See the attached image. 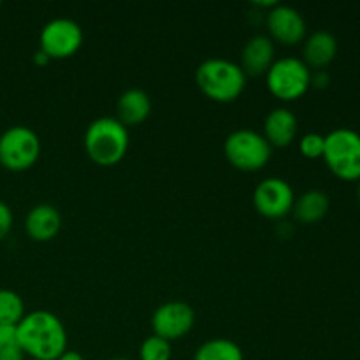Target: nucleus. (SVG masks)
I'll return each instance as SVG.
<instances>
[{
	"label": "nucleus",
	"instance_id": "nucleus-23",
	"mask_svg": "<svg viewBox=\"0 0 360 360\" xmlns=\"http://www.w3.org/2000/svg\"><path fill=\"white\" fill-rule=\"evenodd\" d=\"M13 227V211L6 202L0 200V239L6 238Z\"/></svg>",
	"mask_w": 360,
	"mask_h": 360
},
{
	"label": "nucleus",
	"instance_id": "nucleus-21",
	"mask_svg": "<svg viewBox=\"0 0 360 360\" xmlns=\"http://www.w3.org/2000/svg\"><path fill=\"white\" fill-rule=\"evenodd\" d=\"M323 148H326V136L316 132H309L302 136L299 141V150L304 155L306 158H322L323 157Z\"/></svg>",
	"mask_w": 360,
	"mask_h": 360
},
{
	"label": "nucleus",
	"instance_id": "nucleus-10",
	"mask_svg": "<svg viewBox=\"0 0 360 360\" xmlns=\"http://www.w3.org/2000/svg\"><path fill=\"white\" fill-rule=\"evenodd\" d=\"M295 202L294 190L285 179L267 178L257 185L253 192V206L262 217L278 220L287 217Z\"/></svg>",
	"mask_w": 360,
	"mask_h": 360
},
{
	"label": "nucleus",
	"instance_id": "nucleus-17",
	"mask_svg": "<svg viewBox=\"0 0 360 360\" xmlns=\"http://www.w3.org/2000/svg\"><path fill=\"white\" fill-rule=\"evenodd\" d=\"M329 207L330 200L326 192H322V190H309V192H304L295 200L292 211H294L295 218L301 224L309 225L322 220L327 214V211H329Z\"/></svg>",
	"mask_w": 360,
	"mask_h": 360
},
{
	"label": "nucleus",
	"instance_id": "nucleus-6",
	"mask_svg": "<svg viewBox=\"0 0 360 360\" xmlns=\"http://www.w3.org/2000/svg\"><path fill=\"white\" fill-rule=\"evenodd\" d=\"M271 94L280 101H297L311 86V70L302 60L294 56L274 60L266 74Z\"/></svg>",
	"mask_w": 360,
	"mask_h": 360
},
{
	"label": "nucleus",
	"instance_id": "nucleus-27",
	"mask_svg": "<svg viewBox=\"0 0 360 360\" xmlns=\"http://www.w3.org/2000/svg\"><path fill=\"white\" fill-rule=\"evenodd\" d=\"M56 360H84V359H83V355L77 354V352H74V350H65Z\"/></svg>",
	"mask_w": 360,
	"mask_h": 360
},
{
	"label": "nucleus",
	"instance_id": "nucleus-22",
	"mask_svg": "<svg viewBox=\"0 0 360 360\" xmlns=\"http://www.w3.org/2000/svg\"><path fill=\"white\" fill-rule=\"evenodd\" d=\"M13 347H18L16 326H2L0 323V352Z\"/></svg>",
	"mask_w": 360,
	"mask_h": 360
},
{
	"label": "nucleus",
	"instance_id": "nucleus-1",
	"mask_svg": "<svg viewBox=\"0 0 360 360\" xmlns=\"http://www.w3.org/2000/svg\"><path fill=\"white\" fill-rule=\"evenodd\" d=\"M18 347L32 360H56L67 350V330L51 311L37 309L16 326Z\"/></svg>",
	"mask_w": 360,
	"mask_h": 360
},
{
	"label": "nucleus",
	"instance_id": "nucleus-15",
	"mask_svg": "<svg viewBox=\"0 0 360 360\" xmlns=\"http://www.w3.org/2000/svg\"><path fill=\"white\" fill-rule=\"evenodd\" d=\"M116 112H118V122H122L125 127L139 125L151 112L150 95L139 88H130L123 91L116 104Z\"/></svg>",
	"mask_w": 360,
	"mask_h": 360
},
{
	"label": "nucleus",
	"instance_id": "nucleus-5",
	"mask_svg": "<svg viewBox=\"0 0 360 360\" xmlns=\"http://www.w3.org/2000/svg\"><path fill=\"white\" fill-rule=\"evenodd\" d=\"M227 160L236 169L245 172L260 171L269 162L273 148L262 134L250 129H238L224 143Z\"/></svg>",
	"mask_w": 360,
	"mask_h": 360
},
{
	"label": "nucleus",
	"instance_id": "nucleus-16",
	"mask_svg": "<svg viewBox=\"0 0 360 360\" xmlns=\"http://www.w3.org/2000/svg\"><path fill=\"white\" fill-rule=\"evenodd\" d=\"M338 55V41L330 32L319 30L309 35L304 42V60L308 67L323 69Z\"/></svg>",
	"mask_w": 360,
	"mask_h": 360
},
{
	"label": "nucleus",
	"instance_id": "nucleus-7",
	"mask_svg": "<svg viewBox=\"0 0 360 360\" xmlns=\"http://www.w3.org/2000/svg\"><path fill=\"white\" fill-rule=\"evenodd\" d=\"M41 155V139L32 129L16 125L0 136V165L14 172L30 169Z\"/></svg>",
	"mask_w": 360,
	"mask_h": 360
},
{
	"label": "nucleus",
	"instance_id": "nucleus-18",
	"mask_svg": "<svg viewBox=\"0 0 360 360\" xmlns=\"http://www.w3.org/2000/svg\"><path fill=\"white\" fill-rule=\"evenodd\" d=\"M193 360H245L243 350L234 341L225 338H214L197 348Z\"/></svg>",
	"mask_w": 360,
	"mask_h": 360
},
{
	"label": "nucleus",
	"instance_id": "nucleus-4",
	"mask_svg": "<svg viewBox=\"0 0 360 360\" xmlns=\"http://www.w3.org/2000/svg\"><path fill=\"white\" fill-rule=\"evenodd\" d=\"M322 158L330 172L340 179H360V134L347 127L327 134Z\"/></svg>",
	"mask_w": 360,
	"mask_h": 360
},
{
	"label": "nucleus",
	"instance_id": "nucleus-25",
	"mask_svg": "<svg viewBox=\"0 0 360 360\" xmlns=\"http://www.w3.org/2000/svg\"><path fill=\"white\" fill-rule=\"evenodd\" d=\"M0 360H25V354L20 347L7 348V350L0 352Z\"/></svg>",
	"mask_w": 360,
	"mask_h": 360
},
{
	"label": "nucleus",
	"instance_id": "nucleus-8",
	"mask_svg": "<svg viewBox=\"0 0 360 360\" xmlns=\"http://www.w3.org/2000/svg\"><path fill=\"white\" fill-rule=\"evenodd\" d=\"M39 49L51 60L69 58L83 46V30L74 20L56 18L44 25L39 35Z\"/></svg>",
	"mask_w": 360,
	"mask_h": 360
},
{
	"label": "nucleus",
	"instance_id": "nucleus-13",
	"mask_svg": "<svg viewBox=\"0 0 360 360\" xmlns=\"http://www.w3.org/2000/svg\"><path fill=\"white\" fill-rule=\"evenodd\" d=\"M62 227V217H60V211L55 206H49V204H39L34 206L27 214V220H25V229H27V234L30 236L34 241L46 243L51 241L56 234L60 232Z\"/></svg>",
	"mask_w": 360,
	"mask_h": 360
},
{
	"label": "nucleus",
	"instance_id": "nucleus-20",
	"mask_svg": "<svg viewBox=\"0 0 360 360\" xmlns=\"http://www.w3.org/2000/svg\"><path fill=\"white\" fill-rule=\"evenodd\" d=\"M171 343L155 334L146 338L139 348L141 360H171Z\"/></svg>",
	"mask_w": 360,
	"mask_h": 360
},
{
	"label": "nucleus",
	"instance_id": "nucleus-28",
	"mask_svg": "<svg viewBox=\"0 0 360 360\" xmlns=\"http://www.w3.org/2000/svg\"><path fill=\"white\" fill-rule=\"evenodd\" d=\"M109 360H130V359H123V357H115V359H109Z\"/></svg>",
	"mask_w": 360,
	"mask_h": 360
},
{
	"label": "nucleus",
	"instance_id": "nucleus-2",
	"mask_svg": "<svg viewBox=\"0 0 360 360\" xmlns=\"http://www.w3.org/2000/svg\"><path fill=\"white\" fill-rule=\"evenodd\" d=\"M195 83L207 98L214 102H234L246 86L241 65L227 58H207L197 67Z\"/></svg>",
	"mask_w": 360,
	"mask_h": 360
},
{
	"label": "nucleus",
	"instance_id": "nucleus-3",
	"mask_svg": "<svg viewBox=\"0 0 360 360\" xmlns=\"http://www.w3.org/2000/svg\"><path fill=\"white\" fill-rule=\"evenodd\" d=\"M129 130L118 118L94 120L84 132V150L97 165H115L123 160L129 150Z\"/></svg>",
	"mask_w": 360,
	"mask_h": 360
},
{
	"label": "nucleus",
	"instance_id": "nucleus-29",
	"mask_svg": "<svg viewBox=\"0 0 360 360\" xmlns=\"http://www.w3.org/2000/svg\"><path fill=\"white\" fill-rule=\"evenodd\" d=\"M359 199H360V183H359Z\"/></svg>",
	"mask_w": 360,
	"mask_h": 360
},
{
	"label": "nucleus",
	"instance_id": "nucleus-11",
	"mask_svg": "<svg viewBox=\"0 0 360 360\" xmlns=\"http://www.w3.org/2000/svg\"><path fill=\"white\" fill-rule=\"evenodd\" d=\"M267 28L271 41H278L285 46L299 44L306 37V21L297 9L290 6H274L267 13Z\"/></svg>",
	"mask_w": 360,
	"mask_h": 360
},
{
	"label": "nucleus",
	"instance_id": "nucleus-14",
	"mask_svg": "<svg viewBox=\"0 0 360 360\" xmlns=\"http://www.w3.org/2000/svg\"><path fill=\"white\" fill-rule=\"evenodd\" d=\"M297 134V118L287 108H276L266 116L264 134L271 148H287Z\"/></svg>",
	"mask_w": 360,
	"mask_h": 360
},
{
	"label": "nucleus",
	"instance_id": "nucleus-26",
	"mask_svg": "<svg viewBox=\"0 0 360 360\" xmlns=\"http://www.w3.org/2000/svg\"><path fill=\"white\" fill-rule=\"evenodd\" d=\"M34 62L37 63V65H48V63L51 62V58H49L44 51H41V49H39V51H35V55H34Z\"/></svg>",
	"mask_w": 360,
	"mask_h": 360
},
{
	"label": "nucleus",
	"instance_id": "nucleus-19",
	"mask_svg": "<svg viewBox=\"0 0 360 360\" xmlns=\"http://www.w3.org/2000/svg\"><path fill=\"white\" fill-rule=\"evenodd\" d=\"M25 316V304L20 295L7 288H0V323L18 326Z\"/></svg>",
	"mask_w": 360,
	"mask_h": 360
},
{
	"label": "nucleus",
	"instance_id": "nucleus-24",
	"mask_svg": "<svg viewBox=\"0 0 360 360\" xmlns=\"http://www.w3.org/2000/svg\"><path fill=\"white\" fill-rule=\"evenodd\" d=\"M330 77L326 70H316L315 74H311V84L315 88H326L329 84Z\"/></svg>",
	"mask_w": 360,
	"mask_h": 360
},
{
	"label": "nucleus",
	"instance_id": "nucleus-9",
	"mask_svg": "<svg viewBox=\"0 0 360 360\" xmlns=\"http://www.w3.org/2000/svg\"><path fill=\"white\" fill-rule=\"evenodd\" d=\"M193 323H195L193 308L181 301H171L158 306L151 316L153 334L169 343L186 336L192 330Z\"/></svg>",
	"mask_w": 360,
	"mask_h": 360
},
{
	"label": "nucleus",
	"instance_id": "nucleus-12",
	"mask_svg": "<svg viewBox=\"0 0 360 360\" xmlns=\"http://www.w3.org/2000/svg\"><path fill=\"white\" fill-rule=\"evenodd\" d=\"M274 63V44L267 35H255L243 48L241 69L246 76L267 74Z\"/></svg>",
	"mask_w": 360,
	"mask_h": 360
}]
</instances>
